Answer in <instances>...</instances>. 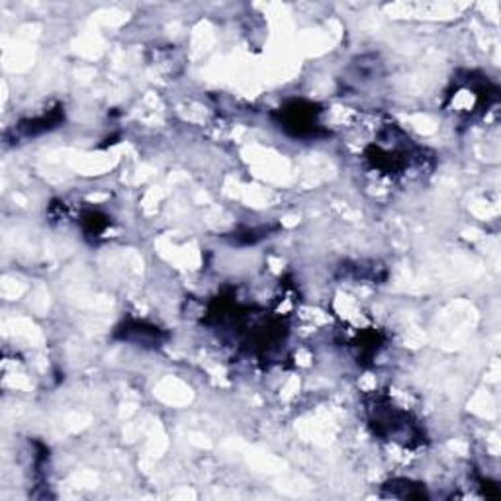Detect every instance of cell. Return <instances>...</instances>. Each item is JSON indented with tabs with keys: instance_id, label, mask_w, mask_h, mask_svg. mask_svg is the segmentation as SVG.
<instances>
[{
	"instance_id": "cell-3",
	"label": "cell",
	"mask_w": 501,
	"mask_h": 501,
	"mask_svg": "<svg viewBox=\"0 0 501 501\" xmlns=\"http://www.w3.org/2000/svg\"><path fill=\"white\" fill-rule=\"evenodd\" d=\"M499 100V88L478 71H459L447 90L445 108L469 120L482 118Z\"/></svg>"
},
{
	"instance_id": "cell-10",
	"label": "cell",
	"mask_w": 501,
	"mask_h": 501,
	"mask_svg": "<svg viewBox=\"0 0 501 501\" xmlns=\"http://www.w3.org/2000/svg\"><path fill=\"white\" fill-rule=\"evenodd\" d=\"M280 230L278 223H269V225H257V227H245V230H237L230 235H225L227 241L237 247H249V245H257L263 241V239H269L272 233H277Z\"/></svg>"
},
{
	"instance_id": "cell-5",
	"label": "cell",
	"mask_w": 501,
	"mask_h": 501,
	"mask_svg": "<svg viewBox=\"0 0 501 501\" xmlns=\"http://www.w3.org/2000/svg\"><path fill=\"white\" fill-rule=\"evenodd\" d=\"M112 337L116 341H122V343H130L151 351L161 349L169 341V333L163 327L145 320H138V317H125V320L114 329Z\"/></svg>"
},
{
	"instance_id": "cell-7",
	"label": "cell",
	"mask_w": 501,
	"mask_h": 501,
	"mask_svg": "<svg viewBox=\"0 0 501 501\" xmlns=\"http://www.w3.org/2000/svg\"><path fill=\"white\" fill-rule=\"evenodd\" d=\"M386 345V335L378 329H364L351 341V349L360 367H370Z\"/></svg>"
},
{
	"instance_id": "cell-4",
	"label": "cell",
	"mask_w": 501,
	"mask_h": 501,
	"mask_svg": "<svg viewBox=\"0 0 501 501\" xmlns=\"http://www.w3.org/2000/svg\"><path fill=\"white\" fill-rule=\"evenodd\" d=\"M322 114L323 110L317 102L292 98L272 112V122L292 140H322L329 135V130L322 123Z\"/></svg>"
},
{
	"instance_id": "cell-11",
	"label": "cell",
	"mask_w": 501,
	"mask_h": 501,
	"mask_svg": "<svg viewBox=\"0 0 501 501\" xmlns=\"http://www.w3.org/2000/svg\"><path fill=\"white\" fill-rule=\"evenodd\" d=\"M78 222H81L85 235L90 237V239L102 237L110 230V225H112L110 215H106L105 212H100V210H85L81 214V220H78Z\"/></svg>"
},
{
	"instance_id": "cell-1",
	"label": "cell",
	"mask_w": 501,
	"mask_h": 501,
	"mask_svg": "<svg viewBox=\"0 0 501 501\" xmlns=\"http://www.w3.org/2000/svg\"><path fill=\"white\" fill-rule=\"evenodd\" d=\"M362 404L369 427L376 439L397 442L409 449H419L427 442L425 429L419 425V421L407 409L397 407L390 396L372 392L362 397Z\"/></svg>"
},
{
	"instance_id": "cell-2",
	"label": "cell",
	"mask_w": 501,
	"mask_h": 501,
	"mask_svg": "<svg viewBox=\"0 0 501 501\" xmlns=\"http://www.w3.org/2000/svg\"><path fill=\"white\" fill-rule=\"evenodd\" d=\"M382 132L386 138H390V143L376 141L364 150V161L372 170L390 178H402L409 170L425 167L431 157H425L424 147L415 145L396 125H386Z\"/></svg>"
},
{
	"instance_id": "cell-6",
	"label": "cell",
	"mask_w": 501,
	"mask_h": 501,
	"mask_svg": "<svg viewBox=\"0 0 501 501\" xmlns=\"http://www.w3.org/2000/svg\"><path fill=\"white\" fill-rule=\"evenodd\" d=\"M63 122H65V108L61 105H55L51 110H45L43 114H40V116L22 120L14 128V133L18 140H33V138H40L43 133L57 130Z\"/></svg>"
},
{
	"instance_id": "cell-9",
	"label": "cell",
	"mask_w": 501,
	"mask_h": 501,
	"mask_svg": "<svg viewBox=\"0 0 501 501\" xmlns=\"http://www.w3.org/2000/svg\"><path fill=\"white\" fill-rule=\"evenodd\" d=\"M382 497L392 499H429V492L425 484L414 482L409 478H394L382 486Z\"/></svg>"
},
{
	"instance_id": "cell-8",
	"label": "cell",
	"mask_w": 501,
	"mask_h": 501,
	"mask_svg": "<svg viewBox=\"0 0 501 501\" xmlns=\"http://www.w3.org/2000/svg\"><path fill=\"white\" fill-rule=\"evenodd\" d=\"M339 278H345V280H352V282H372V284H380L386 278H388V272L386 269L378 263H367V260H362V263H343L339 267L337 272Z\"/></svg>"
}]
</instances>
